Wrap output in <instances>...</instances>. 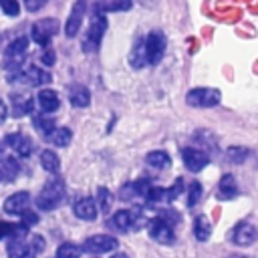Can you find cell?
Instances as JSON below:
<instances>
[{
  "label": "cell",
  "instance_id": "cell-41",
  "mask_svg": "<svg viewBox=\"0 0 258 258\" xmlns=\"http://www.w3.org/2000/svg\"><path fill=\"white\" fill-rule=\"evenodd\" d=\"M44 4H46V0H24V6L28 12H38Z\"/></svg>",
  "mask_w": 258,
  "mask_h": 258
},
{
  "label": "cell",
  "instance_id": "cell-5",
  "mask_svg": "<svg viewBox=\"0 0 258 258\" xmlns=\"http://www.w3.org/2000/svg\"><path fill=\"white\" fill-rule=\"evenodd\" d=\"M222 95L218 89H210V87H198L191 89L185 95V103L189 107H200V109H208V107H216L220 103Z\"/></svg>",
  "mask_w": 258,
  "mask_h": 258
},
{
  "label": "cell",
  "instance_id": "cell-33",
  "mask_svg": "<svg viewBox=\"0 0 258 258\" xmlns=\"http://www.w3.org/2000/svg\"><path fill=\"white\" fill-rule=\"evenodd\" d=\"M32 123H34V127H36V131H40L44 137L54 129V121L50 119V117H44V115H34V119H32Z\"/></svg>",
  "mask_w": 258,
  "mask_h": 258
},
{
  "label": "cell",
  "instance_id": "cell-25",
  "mask_svg": "<svg viewBox=\"0 0 258 258\" xmlns=\"http://www.w3.org/2000/svg\"><path fill=\"white\" fill-rule=\"evenodd\" d=\"M28 234V226L22 224H10V222H0V240L2 238H24Z\"/></svg>",
  "mask_w": 258,
  "mask_h": 258
},
{
  "label": "cell",
  "instance_id": "cell-24",
  "mask_svg": "<svg viewBox=\"0 0 258 258\" xmlns=\"http://www.w3.org/2000/svg\"><path fill=\"white\" fill-rule=\"evenodd\" d=\"M20 173V163L14 157H4L0 161V177L4 181H14Z\"/></svg>",
  "mask_w": 258,
  "mask_h": 258
},
{
  "label": "cell",
  "instance_id": "cell-22",
  "mask_svg": "<svg viewBox=\"0 0 258 258\" xmlns=\"http://www.w3.org/2000/svg\"><path fill=\"white\" fill-rule=\"evenodd\" d=\"M58 105H60L58 95H56L52 89H42V91L38 93V107H40L44 113H52V111H56Z\"/></svg>",
  "mask_w": 258,
  "mask_h": 258
},
{
  "label": "cell",
  "instance_id": "cell-21",
  "mask_svg": "<svg viewBox=\"0 0 258 258\" xmlns=\"http://www.w3.org/2000/svg\"><path fill=\"white\" fill-rule=\"evenodd\" d=\"M69 101H71L73 107L83 109V107H87V105L91 103V93H89V89L83 87V85H73V87L69 89Z\"/></svg>",
  "mask_w": 258,
  "mask_h": 258
},
{
  "label": "cell",
  "instance_id": "cell-40",
  "mask_svg": "<svg viewBox=\"0 0 258 258\" xmlns=\"http://www.w3.org/2000/svg\"><path fill=\"white\" fill-rule=\"evenodd\" d=\"M159 216H161L165 222H169L171 226H173V224H177V222L181 220V218H179V214H177V212H171V210H163Z\"/></svg>",
  "mask_w": 258,
  "mask_h": 258
},
{
  "label": "cell",
  "instance_id": "cell-11",
  "mask_svg": "<svg viewBox=\"0 0 258 258\" xmlns=\"http://www.w3.org/2000/svg\"><path fill=\"white\" fill-rule=\"evenodd\" d=\"M181 191H183V179L177 177L171 187H149L147 202H151V204H169V202H173Z\"/></svg>",
  "mask_w": 258,
  "mask_h": 258
},
{
  "label": "cell",
  "instance_id": "cell-9",
  "mask_svg": "<svg viewBox=\"0 0 258 258\" xmlns=\"http://www.w3.org/2000/svg\"><path fill=\"white\" fill-rule=\"evenodd\" d=\"M165 34L159 30H151L145 36V52H147V64H157L165 54Z\"/></svg>",
  "mask_w": 258,
  "mask_h": 258
},
{
  "label": "cell",
  "instance_id": "cell-1",
  "mask_svg": "<svg viewBox=\"0 0 258 258\" xmlns=\"http://www.w3.org/2000/svg\"><path fill=\"white\" fill-rule=\"evenodd\" d=\"M64 181L60 177H50L44 187L40 189V194L36 196V208L38 210H44V212H50L54 208H58L62 202H64Z\"/></svg>",
  "mask_w": 258,
  "mask_h": 258
},
{
  "label": "cell",
  "instance_id": "cell-35",
  "mask_svg": "<svg viewBox=\"0 0 258 258\" xmlns=\"http://www.w3.org/2000/svg\"><path fill=\"white\" fill-rule=\"evenodd\" d=\"M26 242H28V258H36V256L44 250V238L38 236V234L30 236Z\"/></svg>",
  "mask_w": 258,
  "mask_h": 258
},
{
  "label": "cell",
  "instance_id": "cell-20",
  "mask_svg": "<svg viewBox=\"0 0 258 258\" xmlns=\"http://www.w3.org/2000/svg\"><path fill=\"white\" fill-rule=\"evenodd\" d=\"M238 196V183L232 173H224L218 183V198L220 200H234Z\"/></svg>",
  "mask_w": 258,
  "mask_h": 258
},
{
  "label": "cell",
  "instance_id": "cell-8",
  "mask_svg": "<svg viewBox=\"0 0 258 258\" xmlns=\"http://www.w3.org/2000/svg\"><path fill=\"white\" fill-rule=\"evenodd\" d=\"M58 20L56 18H42V20H36L30 28V36L36 44L40 46H48V42L52 40V36L58 32Z\"/></svg>",
  "mask_w": 258,
  "mask_h": 258
},
{
  "label": "cell",
  "instance_id": "cell-6",
  "mask_svg": "<svg viewBox=\"0 0 258 258\" xmlns=\"http://www.w3.org/2000/svg\"><path fill=\"white\" fill-rule=\"evenodd\" d=\"M8 79H10V81H18V83H26V85H30V87H38V85L50 83L52 77H50V73L42 71L40 67L28 64V67H22L20 71L8 75Z\"/></svg>",
  "mask_w": 258,
  "mask_h": 258
},
{
  "label": "cell",
  "instance_id": "cell-36",
  "mask_svg": "<svg viewBox=\"0 0 258 258\" xmlns=\"http://www.w3.org/2000/svg\"><path fill=\"white\" fill-rule=\"evenodd\" d=\"M226 155H228V159H230L232 163H242V161L250 155V151H248L246 147L234 145V147H228V149H226Z\"/></svg>",
  "mask_w": 258,
  "mask_h": 258
},
{
  "label": "cell",
  "instance_id": "cell-4",
  "mask_svg": "<svg viewBox=\"0 0 258 258\" xmlns=\"http://www.w3.org/2000/svg\"><path fill=\"white\" fill-rule=\"evenodd\" d=\"M143 216H141V208H131V210H119L113 214V218L107 220V228L125 234L133 228H139Z\"/></svg>",
  "mask_w": 258,
  "mask_h": 258
},
{
  "label": "cell",
  "instance_id": "cell-31",
  "mask_svg": "<svg viewBox=\"0 0 258 258\" xmlns=\"http://www.w3.org/2000/svg\"><path fill=\"white\" fill-rule=\"evenodd\" d=\"M95 6L101 8L103 12H121L131 8V0H97Z\"/></svg>",
  "mask_w": 258,
  "mask_h": 258
},
{
  "label": "cell",
  "instance_id": "cell-43",
  "mask_svg": "<svg viewBox=\"0 0 258 258\" xmlns=\"http://www.w3.org/2000/svg\"><path fill=\"white\" fill-rule=\"evenodd\" d=\"M6 115H8V107L4 105V101L0 99V125L6 121Z\"/></svg>",
  "mask_w": 258,
  "mask_h": 258
},
{
  "label": "cell",
  "instance_id": "cell-29",
  "mask_svg": "<svg viewBox=\"0 0 258 258\" xmlns=\"http://www.w3.org/2000/svg\"><path fill=\"white\" fill-rule=\"evenodd\" d=\"M145 161H147V165H151L153 169H167L169 163H171V159H169V155H167L165 151H149V153L145 155Z\"/></svg>",
  "mask_w": 258,
  "mask_h": 258
},
{
  "label": "cell",
  "instance_id": "cell-34",
  "mask_svg": "<svg viewBox=\"0 0 258 258\" xmlns=\"http://www.w3.org/2000/svg\"><path fill=\"white\" fill-rule=\"evenodd\" d=\"M97 202H99V204H97L99 210L107 214V212L111 210V204H113V194H111L107 187H99V189H97Z\"/></svg>",
  "mask_w": 258,
  "mask_h": 258
},
{
  "label": "cell",
  "instance_id": "cell-46",
  "mask_svg": "<svg viewBox=\"0 0 258 258\" xmlns=\"http://www.w3.org/2000/svg\"><path fill=\"white\" fill-rule=\"evenodd\" d=\"M228 258H248V256H244V254H232V256H228Z\"/></svg>",
  "mask_w": 258,
  "mask_h": 258
},
{
  "label": "cell",
  "instance_id": "cell-19",
  "mask_svg": "<svg viewBox=\"0 0 258 258\" xmlns=\"http://www.w3.org/2000/svg\"><path fill=\"white\" fill-rule=\"evenodd\" d=\"M32 107H34V101H32V97H28V95H18V93H14V95L10 97V111H12L14 117H22V115L32 113Z\"/></svg>",
  "mask_w": 258,
  "mask_h": 258
},
{
  "label": "cell",
  "instance_id": "cell-32",
  "mask_svg": "<svg viewBox=\"0 0 258 258\" xmlns=\"http://www.w3.org/2000/svg\"><path fill=\"white\" fill-rule=\"evenodd\" d=\"M81 252H83L81 246H77L73 242H64L56 248V258H79Z\"/></svg>",
  "mask_w": 258,
  "mask_h": 258
},
{
  "label": "cell",
  "instance_id": "cell-38",
  "mask_svg": "<svg viewBox=\"0 0 258 258\" xmlns=\"http://www.w3.org/2000/svg\"><path fill=\"white\" fill-rule=\"evenodd\" d=\"M0 8L8 16H18V12H20V6L16 0H0Z\"/></svg>",
  "mask_w": 258,
  "mask_h": 258
},
{
  "label": "cell",
  "instance_id": "cell-28",
  "mask_svg": "<svg viewBox=\"0 0 258 258\" xmlns=\"http://www.w3.org/2000/svg\"><path fill=\"white\" fill-rule=\"evenodd\" d=\"M8 258H28V242L24 238H12L6 246Z\"/></svg>",
  "mask_w": 258,
  "mask_h": 258
},
{
  "label": "cell",
  "instance_id": "cell-14",
  "mask_svg": "<svg viewBox=\"0 0 258 258\" xmlns=\"http://www.w3.org/2000/svg\"><path fill=\"white\" fill-rule=\"evenodd\" d=\"M181 159H183V165L189 169V171H202L208 163H210V157L200 149V147H183L181 149Z\"/></svg>",
  "mask_w": 258,
  "mask_h": 258
},
{
  "label": "cell",
  "instance_id": "cell-7",
  "mask_svg": "<svg viewBox=\"0 0 258 258\" xmlns=\"http://www.w3.org/2000/svg\"><path fill=\"white\" fill-rule=\"evenodd\" d=\"M147 234L151 240H155L157 244H173L175 242V234H173V228L169 222H165L161 216H155L147 222Z\"/></svg>",
  "mask_w": 258,
  "mask_h": 258
},
{
  "label": "cell",
  "instance_id": "cell-30",
  "mask_svg": "<svg viewBox=\"0 0 258 258\" xmlns=\"http://www.w3.org/2000/svg\"><path fill=\"white\" fill-rule=\"evenodd\" d=\"M40 165H42L48 173H56V171L60 169V159H58V155H56L54 151L44 149V151H40Z\"/></svg>",
  "mask_w": 258,
  "mask_h": 258
},
{
  "label": "cell",
  "instance_id": "cell-45",
  "mask_svg": "<svg viewBox=\"0 0 258 258\" xmlns=\"http://www.w3.org/2000/svg\"><path fill=\"white\" fill-rule=\"evenodd\" d=\"M111 258H129V256H127V254H121V252H119V254H113Z\"/></svg>",
  "mask_w": 258,
  "mask_h": 258
},
{
  "label": "cell",
  "instance_id": "cell-18",
  "mask_svg": "<svg viewBox=\"0 0 258 258\" xmlns=\"http://www.w3.org/2000/svg\"><path fill=\"white\" fill-rule=\"evenodd\" d=\"M73 212H75L77 218L93 222L97 218V202L93 198H79L75 202V206H73Z\"/></svg>",
  "mask_w": 258,
  "mask_h": 258
},
{
  "label": "cell",
  "instance_id": "cell-10",
  "mask_svg": "<svg viewBox=\"0 0 258 258\" xmlns=\"http://www.w3.org/2000/svg\"><path fill=\"white\" fill-rule=\"evenodd\" d=\"M149 181L147 179H137V181H129L119 189V200L123 202H147V194H149Z\"/></svg>",
  "mask_w": 258,
  "mask_h": 258
},
{
  "label": "cell",
  "instance_id": "cell-47",
  "mask_svg": "<svg viewBox=\"0 0 258 258\" xmlns=\"http://www.w3.org/2000/svg\"><path fill=\"white\" fill-rule=\"evenodd\" d=\"M0 151H2V145H0Z\"/></svg>",
  "mask_w": 258,
  "mask_h": 258
},
{
  "label": "cell",
  "instance_id": "cell-44",
  "mask_svg": "<svg viewBox=\"0 0 258 258\" xmlns=\"http://www.w3.org/2000/svg\"><path fill=\"white\" fill-rule=\"evenodd\" d=\"M141 4H143V6H155L157 0H141Z\"/></svg>",
  "mask_w": 258,
  "mask_h": 258
},
{
  "label": "cell",
  "instance_id": "cell-17",
  "mask_svg": "<svg viewBox=\"0 0 258 258\" xmlns=\"http://www.w3.org/2000/svg\"><path fill=\"white\" fill-rule=\"evenodd\" d=\"M30 204V196L28 191H16L12 194L6 202H4V212L6 214H14V216H20Z\"/></svg>",
  "mask_w": 258,
  "mask_h": 258
},
{
  "label": "cell",
  "instance_id": "cell-13",
  "mask_svg": "<svg viewBox=\"0 0 258 258\" xmlns=\"http://www.w3.org/2000/svg\"><path fill=\"white\" fill-rule=\"evenodd\" d=\"M85 12H87V0H77L71 8V14L67 18V24H64V34L69 38L77 36V32L81 30V24H83V18H85Z\"/></svg>",
  "mask_w": 258,
  "mask_h": 258
},
{
  "label": "cell",
  "instance_id": "cell-37",
  "mask_svg": "<svg viewBox=\"0 0 258 258\" xmlns=\"http://www.w3.org/2000/svg\"><path fill=\"white\" fill-rule=\"evenodd\" d=\"M202 198V183L200 181H191L189 185V194H187V208H194Z\"/></svg>",
  "mask_w": 258,
  "mask_h": 258
},
{
  "label": "cell",
  "instance_id": "cell-26",
  "mask_svg": "<svg viewBox=\"0 0 258 258\" xmlns=\"http://www.w3.org/2000/svg\"><path fill=\"white\" fill-rule=\"evenodd\" d=\"M73 139V133L69 127H54L48 135H46V141H50L52 145H58V147H67Z\"/></svg>",
  "mask_w": 258,
  "mask_h": 258
},
{
  "label": "cell",
  "instance_id": "cell-27",
  "mask_svg": "<svg viewBox=\"0 0 258 258\" xmlns=\"http://www.w3.org/2000/svg\"><path fill=\"white\" fill-rule=\"evenodd\" d=\"M212 234V222L208 216H198L194 222V236L198 242H206Z\"/></svg>",
  "mask_w": 258,
  "mask_h": 258
},
{
  "label": "cell",
  "instance_id": "cell-16",
  "mask_svg": "<svg viewBox=\"0 0 258 258\" xmlns=\"http://www.w3.org/2000/svg\"><path fill=\"white\" fill-rule=\"evenodd\" d=\"M4 143H6L10 149H14L16 155H20V157H28V155L32 153V141H30V137H26L24 133H8V135L4 137Z\"/></svg>",
  "mask_w": 258,
  "mask_h": 258
},
{
  "label": "cell",
  "instance_id": "cell-2",
  "mask_svg": "<svg viewBox=\"0 0 258 258\" xmlns=\"http://www.w3.org/2000/svg\"><path fill=\"white\" fill-rule=\"evenodd\" d=\"M107 30V16L101 8H93V14H91V22H89V28L83 36V50L85 52H93L99 48L101 40H103V34Z\"/></svg>",
  "mask_w": 258,
  "mask_h": 258
},
{
  "label": "cell",
  "instance_id": "cell-15",
  "mask_svg": "<svg viewBox=\"0 0 258 258\" xmlns=\"http://www.w3.org/2000/svg\"><path fill=\"white\" fill-rule=\"evenodd\" d=\"M230 238H232V242H234L236 246H250V244L256 242V238H258V230H256L250 222H240V224L234 226Z\"/></svg>",
  "mask_w": 258,
  "mask_h": 258
},
{
  "label": "cell",
  "instance_id": "cell-39",
  "mask_svg": "<svg viewBox=\"0 0 258 258\" xmlns=\"http://www.w3.org/2000/svg\"><path fill=\"white\" fill-rule=\"evenodd\" d=\"M40 60H42V64H54V50L50 48V46H44V50H42V54H40Z\"/></svg>",
  "mask_w": 258,
  "mask_h": 258
},
{
  "label": "cell",
  "instance_id": "cell-12",
  "mask_svg": "<svg viewBox=\"0 0 258 258\" xmlns=\"http://www.w3.org/2000/svg\"><path fill=\"white\" fill-rule=\"evenodd\" d=\"M117 246H119V242L113 236H109V234H95V236L85 240L83 250L89 252V254H105V252L115 250Z\"/></svg>",
  "mask_w": 258,
  "mask_h": 258
},
{
  "label": "cell",
  "instance_id": "cell-42",
  "mask_svg": "<svg viewBox=\"0 0 258 258\" xmlns=\"http://www.w3.org/2000/svg\"><path fill=\"white\" fill-rule=\"evenodd\" d=\"M20 216H22V222H24L26 226H30V224H36V222H38V216H36L34 212H30L28 208H26V210H24Z\"/></svg>",
  "mask_w": 258,
  "mask_h": 258
},
{
  "label": "cell",
  "instance_id": "cell-3",
  "mask_svg": "<svg viewBox=\"0 0 258 258\" xmlns=\"http://www.w3.org/2000/svg\"><path fill=\"white\" fill-rule=\"evenodd\" d=\"M26 52H28V38L26 36H18L14 38L6 50H4V58H2V67L8 71V75L16 73L22 69L24 64V58H26Z\"/></svg>",
  "mask_w": 258,
  "mask_h": 258
},
{
  "label": "cell",
  "instance_id": "cell-23",
  "mask_svg": "<svg viewBox=\"0 0 258 258\" xmlns=\"http://www.w3.org/2000/svg\"><path fill=\"white\" fill-rule=\"evenodd\" d=\"M129 62L135 69H141L143 64H147V52H145V38H137L131 52H129Z\"/></svg>",
  "mask_w": 258,
  "mask_h": 258
}]
</instances>
